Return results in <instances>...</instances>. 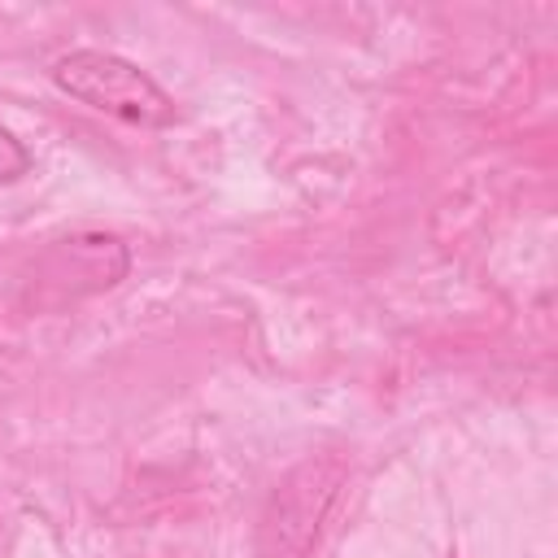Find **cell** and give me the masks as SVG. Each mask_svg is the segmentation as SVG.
I'll use <instances>...</instances> for the list:
<instances>
[{"label": "cell", "instance_id": "obj_1", "mask_svg": "<svg viewBox=\"0 0 558 558\" xmlns=\"http://www.w3.org/2000/svg\"><path fill=\"white\" fill-rule=\"evenodd\" d=\"M349 480V458L344 453H305L301 462H292L253 527V558H314L318 541H323V523L331 519L340 488Z\"/></svg>", "mask_w": 558, "mask_h": 558}, {"label": "cell", "instance_id": "obj_2", "mask_svg": "<svg viewBox=\"0 0 558 558\" xmlns=\"http://www.w3.org/2000/svg\"><path fill=\"white\" fill-rule=\"evenodd\" d=\"M52 83L87 105V109H100L118 122H131V126H148V131H166L179 122V109H174V96L148 74L140 70L135 61L118 57V52H105V48H70L52 61Z\"/></svg>", "mask_w": 558, "mask_h": 558}, {"label": "cell", "instance_id": "obj_3", "mask_svg": "<svg viewBox=\"0 0 558 558\" xmlns=\"http://www.w3.org/2000/svg\"><path fill=\"white\" fill-rule=\"evenodd\" d=\"M131 270V244L113 231H74L52 240L26 275V310L52 314L83 296L109 292Z\"/></svg>", "mask_w": 558, "mask_h": 558}, {"label": "cell", "instance_id": "obj_4", "mask_svg": "<svg viewBox=\"0 0 558 558\" xmlns=\"http://www.w3.org/2000/svg\"><path fill=\"white\" fill-rule=\"evenodd\" d=\"M31 166H35L31 148H26L9 126H0V187H4V183H17L22 174H31Z\"/></svg>", "mask_w": 558, "mask_h": 558}]
</instances>
